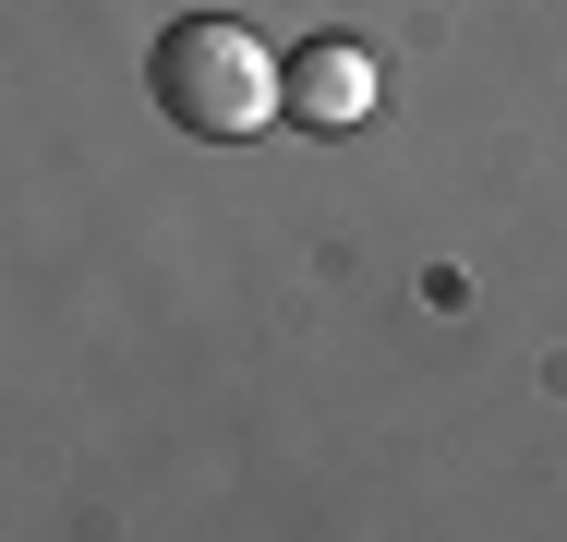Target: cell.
<instances>
[{"label":"cell","mask_w":567,"mask_h":542,"mask_svg":"<svg viewBox=\"0 0 567 542\" xmlns=\"http://www.w3.org/2000/svg\"><path fill=\"white\" fill-rule=\"evenodd\" d=\"M157 108H169L182 133H206V145H241V133H266V121L290 108V73H278L266 37H241V24H169V37H157Z\"/></svg>","instance_id":"1"},{"label":"cell","mask_w":567,"mask_h":542,"mask_svg":"<svg viewBox=\"0 0 567 542\" xmlns=\"http://www.w3.org/2000/svg\"><path fill=\"white\" fill-rule=\"evenodd\" d=\"M290 108H302V121H362V108H374V61H362V49H302V61H290Z\"/></svg>","instance_id":"2"}]
</instances>
